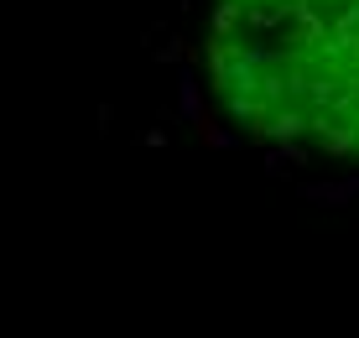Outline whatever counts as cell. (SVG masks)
<instances>
[{
    "label": "cell",
    "mask_w": 359,
    "mask_h": 338,
    "mask_svg": "<svg viewBox=\"0 0 359 338\" xmlns=\"http://www.w3.org/2000/svg\"><path fill=\"white\" fill-rule=\"evenodd\" d=\"M302 198H307V203H333V208H344V203H354V187H349V182H307Z\"/></svg>",
    "instance_id": "6da1fadb"
},
{
    "label": "cell",
    "mask_w": 359,
    "mask_h": 338,
    "mask_svg": "<svg viewBox=\"0 0 359 338\" xmlns=\"http://www.w3.org/2000/svg\"><path fill=\"white\" fill-rule=\"evenodd\" d=\"M193 130H198V141H203V146H214V151H229V130H224V125H219L214 115H208V109H198V115H193Z\"/></svg>",
    "instance_id": "7a4b0ae2"
},
{
    "label": "cell",
    "mask_w": 359,
    "mask_h": 338,
    "mask_svg": "<svg viewBox=\"0 0 359 338\" xmlns=\"http://www.w3.org/2000/svg\"><path fill=\"white\" fill-rule=\"evenodd\" d=\"M177 99H182V115H198V109H203V104H198V79H193V73H182V83H177Z\"/></svg>",
    "instance_id": "3957f363"
}]
</instances>
